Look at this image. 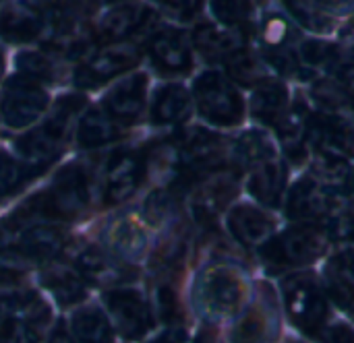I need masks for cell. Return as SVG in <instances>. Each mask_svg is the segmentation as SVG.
<instances>
[{
    "label": "cell",
    "instance_id": "6da1fadb",
    "mask_svg": "<svg viewBox=\"0 0 354 343\" xmlns=\"http://www.w3.org/2000/svg\"><path fill=\"white\" fill-rule=\"evenodd\" d=\"M253 282L249 271L230 259L207 263L193 284V306L205 323H222L236 319L253 298Z\"/></svg>",
    "mask_w": 354,
    "mask_h": 343
},
{
    "label": "cell",
    "instance_id": "7a4b0ae2",
    "mask_svg": "<svg viewBox=\"0 0 354 343\" xmlns=\"http://www.w3.org/2000/svg\"><path fill=\"white\" fill-rule=\"evenodd\" d=\"M334 248V238L326 224L295 222L280 228L268 244L257 251V257L270 271L290 273L313 269Z\"/></svg>",
    "mask_w": 354,
    "mask_h": 343
},
{
    "label": "cell",
    "instance_id": "3957f363",
    "mask_svg": "<svg viewBox=\"0 0 354 343\" xmlns=\"http://www.w3.org/2000/svg\"><path fill=\"white\" fill-rule=\"evenodd\" d=\"M278 298L290 327L305 340H317L332 319V302L324 288L322 275L313 269L282 273Z\"/></svg>",
    "mask_w": 354,
    "mask_h": 343
},
{
    "label": "cell",
    "instance_id": "277c9868",
    "mask_svg": "<svg viewBox=\"0 0 354 343\" xmlns=\"http://www.w3.org/2000/svg\"><path fill=\"white\" fill-rule=\"evenodd\" d=\"M230 143L216 130L203 126L180 128L172 139V186L187 193L195 180L230 166Z\"/></svg>",
    "mask_w": 354,
    "mask_h": 343
},
{
    "label": "cell",
    "instance_id": "5b68a950",
    "mask_svg": "<svg viewBox=\"0 0 354 343\" xmlns=\"http://www.w3.org/2000/svg\"><path fill=\"white\" fill-rule=\"evenodd\" d=\"M257 52L272 72L280 79H301L305 81L303 68L299 64L297 46L301 41L297 25L282 10H266L255 29Z\"/></svg>",
    "mask_w": 354,
    "mask_h": 343
},
{
    "label": "cell",
    "instance_id": "8992f818",
    "mask_svg": "<svg viewBox=\"0 0 354 343\" xmlns=\"http://www.w3.org/2000/svg\"><path fill=\"white\" fill-rule=\"evenodd\" d=\"M89 201V184L87 174L81 166L68 164L62 168L50 186L33 197L29 203L23 205L21 217H46V219H60L68 222L77 217Z\"/></svg>",
    "mask_w": 354,
    "mask_h": 343
},
{
    "label": "cell",
    "instance_id": "52a82bcc",
    "mask_svg": "<svg viewBox=\"0 0 354 343\" xmlns=\"http://www.w3.org/2000/svg\"><path fill=\"white\" fill-rule=\"evenodd\" d=\"M83 104H85V99L81 95H66V97H62L54 106L50 118L44 124H39L37 128L25 133L15 143L21 159L25 164H29L31 168L39 170V172L48 164H52L60 155V151H62V147H64V143L68 139L71 120H73L75 112L79 108H83Z\"/></svg>",
    "mask_w": 354,
    "mask_h": 343
},
{
    "label": "cell",
    "instance_id": "ba28073f",
    "mask_svg": "<svg viewBox=\"0 0 354 343\" xmlns=\"http://www.w3.org/2000/svg\"><path fill=\"white\" fill-rule=\"evenodd\" d=\"M193 99L199 116L216 128H236L245 122V99L239 85L226 72H201L193 83Z\"/></svg>",
    "mask_w": 354,
    "mask_h": 343
},
{
    "label": "cell",
    "instance_id": "9c48e42d",
    "mask_svg": "<svg viewBox=\"0 0 354 343\" xmlns=\"http://www.w3.org/2000/svg\"><path fill=\"white\" fill-rule=\"evenodd\" d=\"M344 195L346 190L326 182L324 178L305 168V172L299 178L290 180L282 211L290 224H328L340 207Z\"/></svg>",
    "mask_w": 354,
    "mask_h": 343
},
{
    "label": "cell",
    "instance_id": "30bf717a",
    "mask_svg": "<svg viewBox=\"0 0 354 343\" xmlns=\"http://www.w3.org/2000/svg\"><path fill=\"white\" fill-rule=\"evenodd\" d=\"M243 190V174L234 166L212 172L189 186V209L197 226L209 230L236 203Z\"/></svg>",
    "mask_w": 354,
    "mask_h": 343
},
{
    "label": "cell",
    "instance_id": "8fae6325",
    "mask_svg": "<svg viewBox=\"0 0 354 343\" xmlns=\"http://www.w3.org/2000/svg\"><path fill=\"white\" fill-rule=\"evenodd\" d=\"M282 333V306L270 282L255 284L253 298L234 319L230 343H278Z\"/></svg>",
    "mask_w": 354,
    "mask_h": 343
},
{
    "label": "cell",
    "instance_id": "7c38bea8",
    "mask_svg": "<svg viewBox=\"0 0 354 343\" xmlns=\"http://www.w3.org/2000/svg\"><path fill=\"white\" fill-rule=\"evenodd\" d=\"M280 230L278 217L274 211L247 201L234 203L226 211V232L247 253H255L270 242V238Z\"/></svg>",
    "mask_w": 354,
    "mask_h": 343
},
{
    "label": "cell",
    "instance_id": "4fadbf2b",
    "mask_svg": "<svg viewBox=\"0 0 354 343\" xmlns=\"http://www.w3.org/2000/svg\"><path fill=\"white\" fill-rule=\"evenodd\" d=\"M243 184L251 201L270 209L282 211L284 197L290 184V166L282 153L253 164L243 172Z\"/></svg>",
    "mask_w": 354,
    "mask_h": 343
},
{
    "label": "cell",
    "instance_id": "5bb4252c",
    "mask_svg": "<svg viewBox=\"0 0 354 343\" xmlns=\"http://www.w3.org/2000/svg\"><path fill=\"white\" fill-rule=\"evenodd\" d=\"M48 93L27 77H12L0 93V122L8 128L31 126L48 108Z\"/></svg>",
    "mask_w": 354,
    "mask_h": 343
},
{
    "label": "cell",
    "instance_id": "9a60e30c",
    "mask_svg": "<svg viewBox=\"0 0 354 343\" xmlns=\"http://www.w3.org/2000/svg\"><path fill=\"white\" fill-rule=\"evenodd\" d=\"M104 304L116 327L127 342L143 340L153 329V313L149 300L133 288H116L104 294Z\"/></svg>",
    "mask_w": 354,
    "mask_h": 343
},
{
    "label": "cell",
    "instance_id": "2e32d148",
    "mask_svg": "<svg viewBox=\"0 0 354 343\" xmlns=\"http://www.w3.org/2000/svg\"><path fill=\"white\" fill-rule=\"evenodd\" d=\"M322 282L332 306L351 315L354 311V240L334 244L324 261Z\"/></svg>",
    "mask_w": 354,
    "mask_h": 343
},
{
    "label": "cell",
    "instance_id": "e0dca14e",
    "mask_svg": "<svg viewBox=\"0 0 354 343\" xmlns=\"http://www.w3.org/2000/svg\"><path fill=\"white\" fill-rule=\"evenodd\" d=\"M147 174V157L143 149H120L106 168L104 197L108 205L127 201Z\"/></svg>",
    "mask_w": 354,
    "mask_h": 343
},
{
    "label": "cell",
    "instance_id": "ac0fdd59",
    "mask_svg": "<svg viewBox=\"0 0 354 343\" xmlns=\"http://www.w3.org/2000/svg\"><path fill=\"white\" fill-rule=\"evenodd\" d=\"M292 108V97L288 83L280 77H270L253 87L251 99H249V112L251 118L272 133L278 130V126L286 120L288 112Z\"/></svg>",
    "mask_w": 354,
    "mask_h": 343
},
{
    "label": "cell",
    "instance_id": "d6986e66",
    "mask_svg": "<svg viewBox=\"0 0 354 343\" xmlns=\"http://www.w3.org/2000/svg\"><path fill=\"white\" fill-rule=\"evenodd\" d=\"M147 52L153 66L168 75H187L193 68V46L185 31L176 27L158 29L149 41Z\"/></svg>",
    "mask_w": 354,
    "mask_h": 343
},
{
    "label": "cell",
    "instance_id": "ffe728a7",
    "mask_svg": "<svg viewBox=\"0 0 354 343\" xmlns=\"http://www.w3.org/2000/svg\"><path fill=\"white\" fill-rule=\"evenodd\" d=\"M139 50L131 43H116L91 56L85 64L75 72V81L79 87H97L108 79L127 72L139 62Z\"/></svg>",
    "mask_w": 354,
    "mask_h": 343
},
{
    "label": "cell",
    "instance_id": "44dd1931",
    "mask_svg": "<svg viewBox=\"0 0 354 343\" xmlns=\"http://www.w3.org/2000/svg\"><path fill=\"white\" fill-rule=\"evenodd\" d=\"M251 43V35L222 27L218 23H201L193 31V46L201 54L203 60L218 64L226 62L234 52H239L243 46Z\"/></svg>",
    "mask_w": 354,
    "mask_h": 343
},
{
    "label": "cell",
    "instance_id": "7402d4cb",
    "mask_svg": "<svg viewBox=\"0 0 354 343\" xmlns=\"http://www.w3.org/2000/svg\"><path fill=\"white\" fill-rule=\"evenodd\" d=\"M145 104H147V77L143 72H137L118 81L110 89L104 101V110L118 124H131L141 116Z\"/></svg>",
    "mask_w": 354,
    "mask_h": 343
},
{
    "label": "cell",
    "instance_id": "603a6c76",
    "mask_svg": "<svg viewBox=\"0 0 354 343\" xmlns=\"http://www.w3.org/2000/svg\"><path fill=\"white\" fill-rule=\"evenodd\" d=\"M46 14L29 0L8 4L0 10V37L10 43H29L46 27Z\"/></svg>",
    "mask_w": 354,
    "mask_h": 343
},
{
    "label": "cell",
    "instance_id": "cb8c5ba5",
    "mask_svg": "<svg viewBox=\"0 0 354 343\" xmlns=\"http://www.w3.org/2000/svg\"><path fill=\"white\" fill-rule=\"evenodd\" d=\"M153 10L141 2H122L110 8L97 25V35L104 41H122L149 25Z\"/></svg>",
    "mask_w": 354,
    "mask_h": 343
},
{
    "label": "cell",
    "instance_id": "d4e9b609",
    "mask_svg": "<svg viewBox=\"0 0 354 343\" xmlns=\"http://www.w3.org/2000/svg\"><path fill=\"white\" fill-rule=\"evenodd\" d=\"M77 271L81 273V277L85 282L106 286V288L122 284V282L131 280V275H133L131 267L122 259L114 257L108 251L95 248V246L85 248L77 257Z\"/></svg>",
    "mask_w": 354,
    "mask_h": 343
},
{
    "label": "cell",
    "instance_id": "484cf974",
    "mask_svg": "<svg viewBox=\"0 0 354 343\" xmlns=\"http://www.w3.org/2000/svg\"><path fill=\"white\" fill-rule=\"evenodd\" d=\"M50 325V311L39 298L21 315L0 319V343H37Z\"/></svg>",
    "mask_w": 354,
    "mask_h": 343
},
{
    "label": "cell",
    "instance_id": "4316f807",
    "mask_svg": "<svg viewBox=\"0 0 354 343\" xmlns=\"http://www.w3.org/2000/svg\"><path fill=\"white\" fill-rule=\"evenodd\" d=\"M193 110V95L180 83L162 85L151 99V122L156 126H178L183 124Z\"/></svg>",
    "mask_w": 354,
    "mask_h": 343
},
{
    "label": "cell",
    "instance_id": "83f0119b",
    "mask_svg": "<svg viewBox=\"0 0 354 343\" xmlns=\"http://www.w3.org/2000/svg\"><path fill=\"white\" fill-rule=\"evenodd\" d=\"M106 244L110 248L108 253L131 263L139 261L149 248L145 230L141 228L139 222L131 217H120L114 224H110V228L106 230Z\"/></svg>",
    "mask_w": 354,
    "mask_h": 343
},
{
    "label": "cell",
    "instance_id": "f1b7e54d",
    "mask_svg": "<svg viewBox=\"0 0 354 343\" xmlns=\"http://www.w3.org/2000/svg\"><path fill=\"white\" fill-rule=\"evenodd\" d=\"M41 286L52 294L60 306H75L85 300V280L77 269L64 265H50L41 271Z\"/></svg>",
    "mask_w": 354,
    "mask_h": 343
},
{
    "label": "cell",
    "instance_id": "f546056e",
    "mask_svg": "<svg viewBox=\"0 0 354 343\" xmlns=\"http://www.w3.org/2000/svg\"><path fill=\"white\" fill-rule=\"evenodd\" d=\"M299 64L303 68L305 81L317 79V72L334 70L340 64L338 46L322 37H301L297 46Z\"/></svg>",
    "mask_w": 354,
    "mask_h": 343
},
{
    "label": "cell",
    "instance_id": "4dcf8cb0",
    "mask_svg": "<svg viewBox=\"0 0 354 343\" xmlns=\"http://www.w3.org/2000/svg\"><path fill=\"white\" fill-rule=\"evenodd\" d=\"M226 75L230 81H234L236 85L241 87H255L259 85L261 81L274 77L270 75L272 70L268 68V64L263 62V58L259 56L257 48H253L251 43L243 46L239 52H234L226 62Z\"/></svg>",
    "mask_w": 354,
    "mask_h": 343
},
{
    "label": "cell",
    "instance_id": "1f68e13d",
    "mask_svg": "<svg viewBox=\"0 0 354 343\" xmlns=\"http://www.w3.org/2000/svg\"><path fill=\"white\" fill-rule=\"evenodd\" d=\"M118 137H120L118 122L104 108H93L85 112L77 128V143L83 149L104 147L108 143H114Z\"/></svg>",
    "mask_w": 354,
    "mask_h": 343
},
{
    "label": "cell",
    "instance_id": "d6a6232c",
    "mask_svg": "<svg viewBox=\"0 0 354 343\" xmlns=\"http://www.w3.org/2000/svg\"><path fill=\"white\" fill-rule=\"evenodd\" d=\"M309 99L315 104L317 112L336 114L354 120V99L336 83V79L317 77L311 81L309 87Z\"/></svg>",
    "mask_w": 354,
    "mask_h": 343
},
{
    "label": "cell",
    "instance_id": "836d02e7",
    "mask_svg": "<svg viewBox=\"0 0 354 343\" xmlns=\"http://www.w3.org/2000/svg\"><path fill=\"white\" fill-rule=\"evenodd\" d=\"M71 331L77 343H112V323L95 306H85L73 313Z\"/></svg>",
    "mask_w": 354,
    "mask_h": 343
},
{
    "label": "cell",
    "instance_id": "e575fe53",
    "mask_svg": "<svg viewBox=\"0 0 354 343\" xmlns=\"http://www.w3.org/2000/svg\"><path fill=\"white\" fill-rule=\"evenodd\" d=\"M209 10L218 25L243 33H255V2L253 0H209Z\"/></svg>",
    "mask_w": 354,
    "mask_h": 343
},
{
    "label": "cell",
    "instance_id": "d590c367",
    "mask_svg": "<svg viewBox=\"0 0 354 343\" xmlns=\"http://www.w3.org/2000/svg\"><path fill=\"white\" fill-rule=\"evenodd\" d=\"M187 244H189V236L187 230L176 228L172 230L153 251L151 255V265L158 271L164 273H172L178 271L185 263V255H187Z\"/></svg>",
    "mask_w": 354,
    "mask_h": 343
},
{
    "label": "cell",
    "instance_id": "8d00e7d4",
    "mask_svg": "<svg viewBox=\"0 0 354 343\" xmlns=\"http://www.w3.org/2000/svg\"><path fill=\"white\" fill-rule=\"evenodd\" d=\"M284 6V12L290 17L292 23L301 25L303 29L311 33H328L334 27V21L324 14L313 0H280Z\"/></svg>",
    "mask_w": 354,
    "mask_h": 343
},
{
    "label": "cell",
    "instance_id": "74e56055",
    "mask_svg": "<svg viewBox=\"0 0 354 343\" xmlns=\"http://www.w3.org/2000/svg\"><path fill=\"white\" fill-rule=\"evenodd\" d=\"M37 172L39 170L31 168L25 161L15 159L12 155L0 149V203L12 197L17 190H21L27 184V180Z\"/></svg>",
    "mask_w": 354,
    "mask_h": 343
},
{
    "label": "cell",
    "instance_id": "f35d334b",
    "mask_svg": "<svg viewBox=\"0 0 354 343\" xmlns=\"http://www.w3.org/2000/svg\"><path fill=\"white\" fill-rule=\"evenodd\" d=\"M180 195H183V190H178L172 184L168 188L153 190L145 201V219H147V224L153 226V228H162L174 215Z\"/></svg>",
    "mask_w": 354,
    "mask_h": 343
},
{
    "label": "cell",
    "instance_id": "ab89813d",
    "mask_svg": "<svg viewBox=\"0 0 354 343\" xmlns=\"http://www.w3.org/2000/svg\"><path fill=\"white\" fill-rule=\"evenodd\" d=\"M15 64L21 72V77H27L31 81H52L54 79V62L44 52L35 50H23L15 56Z\"/></svg>",
    "mask_w": 354,
    "mask_h": 343
},
{
    "label": "cell",
    "instance_id": "60d3db41",
    "mask_svg": "<svg viewBox=\"0 0 354 343\" xmlns=\"http://www.w3.org/2000/svg\"><path fill=\"white\" fill-rule=\"evenodd\" d=\"M326 226L334 238V244L354 240V193H346L342 197L340 207L336 209V213L330 217Z\"/></svg>",
    "mask_w": 354,
    "mask_h": 343
},
{
    "label": "cell",
    "instance_id": "b9f144b4",
    "mask_svg": "<svg viewBox=\"0 0 354 343\" xmlns=\"http://www.w3.org/2000/svg\"><path fill=\"white\" fill-rule=\"evenodd\" d=\"M156 304H158V313L162 317L164 323H168V327H185V315L178 302L176 292L170 286H160L158 288V296H156Z\"/></svg>",
    "mask_w": 354,
    "mask_h": 343
},
{
    "label": "cell",
    "instance_id": "7bdbcfd3",
    "mask_svg": "<svg viewBox=\"0 0 354 343\" xmlns=\"http://www.w3.org/2000/svg\"><path fill=\"white\" fill-rule=\"evenodd\" d=\"M35 300H37V296L27 292V290H17V288L2 286L0 288V319L25 313Z\"/></svg>",
    "mask_w": 354,
    "mask_h": 343
},
{
    "label": "cell",
    "instance_id": "ee69618b",
    "mask_svg": "<svg viewBox=\"0 0 354 343\" xmlns=\"http://www.w3.org/2000/svg\"><path fill=\"white\" fill-rule=\"evenodd\" d=\"M317 343H354V325L348 321H330L317 335Z\"/></svg>",
    "mask_w": 354,
    "mask_h": 343
},
{
    "label": "cell",
    "instance_id": "f6af8a7d",
    "mask_svg": "<svg viewBox=\"0 0 354 343\" xmlns=\"http://www.w3.org/2000/svg\"><path fill=\"white\" fill-rule=\"evenodd\" d=\"M156 2L166 14L178 21H191L199 12L203 0H156Z\"/></svg>",
    "mask_w": 354,
    "mask_h": 343
},
{
    "label": "cell",
    "instance_id": "bcb514c9",
    "mask_svg": "<svg viewBox=\"0 0 354 343\" xmlns=\"http://www.w3.org/2000/svg\"><path fill=\"white\" fill-rule=\"evenodd\" d=\"M313 2L330 19L332 17H348V14H354V0H313Z\"/></svg>",
    "mask_w": 354,
    "mask_h": 343
},
{
    "label": "cell",
    "instance_id": "7dc6e473",
    "mask_svg": "<svg viewBox=\"0 0 354 343\" xmlns=\"http://www.w3.org/2000/svg\"><path fill=\"white\" fill-rule=\"evenodd\" d=\"M336 83L354 99V64L353 62H340L334 70Z\"/></svg>",
    "mask_w": 354,
    "mask_h": 343
},
{
    "label": "cell",
    "instance_id": "c3c4849f",
    "mask_svg": "<svg viewBox=\"0 0 354 343\" xmlns=\"http://www.w3.org/2000/svg\"><path fill=\"white\" fill-rule=\"evenodd\" d=\"M336 46H338L340 62H353L354 64V25L346 27L340 33V41Z\"/></svg>",
    "mask_w": 354,
    "mask_h": 343
},
{
    "label": "cell",
    "instance_id": "681fc988",
    "mask_svg": "<svg viewBox=\"0 0 354 343\" xmlns=\"http://www.w3.org/2000/svg\"><path fill=\"white\" fill-rule=\"evenodd\" d=\"M147 343H189V337L185 327H168L166 331H162Z\"/></svg>",
    "mask_w": 354,
    "mask_h": 343
},
{
    "label": "cell",
    "instance_id": "f907efd6",
    "mask_svg": "<svg viewBox=\"0 0 354 343\" xmlns=\"http://www.w3.org/2000/svg\"><path fill=\"white\" fill-rule=\"evenodd\" d=\"M193 343H226V342H224V337H222V333L218 331V327H216V325L205 323V325L197 331L195 342Z\"/></svg>",
    "mask_w": 354,
    "mask_h": 343
},
{
    "label": "cell",
    "instance_id": "816d5d0a",
    "mask_svg": "<svg viewBox=\"0 0 354 343\" xmlns=\"http://www.w3.org/2000/svg\"><path fill=\"white\" fill-rule=\"evenodd\" d=\"M48 343H77V342L73 340V335H71L68 331H64L62 327H56V329L52 331V335H50Z\"/></svg>",
    "mask_w": 354,
    "mask_h": 343
},
{
    "label": "cell",
    "instance_id": "f5cc1de1",
    "mask_svg": "<svg viewBox=\"0 0 354 343\" xmlns=\"http://www.w3.org/2000/svg\"><path fill=\"white\" fill-rule=\"evenodd\" d=\"M346 193H354V170H353V176H351V184H348V190Z\"/></svg>",
    "mask_w": 354,
    "mask_h": 343
},
{
    "label": "cell",
    "instance_id": "db71d44e",
    "mask_svg": "<svg viewBox=\"0 0 354 343\" xmlns=\"http://www.w3.org/2000/svg\"><path fill=\"white\" fill-rule=\"evenodd\" d=\"M284 343H307L305 340H299V337H290V340H286Z\"/></svg>",
    "mask_w": 354,
    "mask_h": 343
},
{
    "label": "cell",
    "instance_id": "11a10c76",
    "mask_svg": "<svg viewBox=\"0 0 354 343\" xmlns=\"http://www.w3.org/2000/svg\"><path fill=\"white\" fill-rule=\"evenodd\" d=\"M2 70H4V60H2V52H0V77H2Z\"/></svg>",
    "mask_w": 354,
    "mask_h": 343
},
{
    "label": "cell",
    "instance_id": "9f6ffc18",
    "mask_svg": "<svg viewBox=\"0 0 354 343\" xmlns=\"http://www.w3.org/2000/svg\"><path fill=\"white\" fill-rule=\"evenodd\" d=\"M351 315H353V317H354V311H353V313H351Z\"/></svg>",
    "mask_w": 354,
    "mask_h": 343
}]
</instances>
